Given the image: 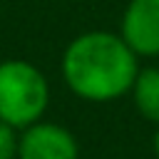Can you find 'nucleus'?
Here are the masks:
<instances>
[{
    "label": "nucleus",
    "instance_id": "f257e3e1",
    "mask_svg": "<svg viewBox=\"0 0 159 159\" xmlns=\"http://www.w3.org/2000/svg\"><path fill=\"white\" fill-rule=\"evenodd\" d=\"M60 70L75 97L104 104L129 94L139 72V57L127 47L119 32L89 30L67 42Z\"/></svg>",
    "mask_w": 159,
    "mask_h": 159
},
{
    "label": "nucleus",
    "instance_id": "f03ea898",
    "mask_svg": "<svg viewBox=\"0 0 159 159\" xmlns=\"http://www.w3.org/2000/svg\"><path fill=\"white\" fill-rule=\"evenodd\" d=\"M50 104V84L45 72L30 60L0 62V122L17 132L40 122Z\"/></svg>",
    "mask_w": 159,
    "mask_h": 159
},
{
    "label": "nucleus",
    "instance_id": "7ed1b4c3",
    "mask_svg": "<svg viewBox=\"0 0 159 159\" xmlns=\"http://www.w3.org/2000/svg\"><path fill=\"white\" fill-rule=\"evenodd\" d=\"M17 159H80V142L67 127L40 119L20 129Z\"/></svg>",
    "mask_w": 159,
    "mask_h": 159
},
{
    "label": "nucleus",
    "instance_id": "20e7f679",
    "mask_svg": "<svg viewBox=\"0 0 159 159\" xmlns=\"http://www.w3.org/2000/svg\"><path fill=\"white\" fill-rule=\"evenodd\" d=\"M119 37L137 57H159V0H129L119 20Z\"/></svg>",
    "mask_w": 159,
    "mask_h": 159
},
{
    "label": "nucleus",
    "instance_id": "39448f33",
    "mask_svg": "<svg viewBox=\"0 0 159 159\" xmlns=\"http://www.w3.org/2000/svg\"><path fill=\"white\" fill-rule=\"evenodd\" d=\"M129 94L134 109L147 122L159 127V67H139Z\"/></svg>",
    "mask_w": 159,
    "mask_h": 159
},
{
    "label": "nucleus",
    "instance_id": "423d86ee",
    "mask_svg": "<svg viewBox=\"0 0 159 159\" xmlns=\"http://www.w3.org/2000/svg\"><path fill=\"white\" fill-rule=\"evenodd\" d=\"M20 132L5 122H0V159H17Z\"/></svg>",
    "mask_w": 159,
    "mask_h": 159
},
{
    "label": "nucleus",
    "instance_id": "0eeeda50",
    "mask_svg": "<svg viewBox=\"0 0 159 159\" xmlns=\"http://www.w3.org/2000/svg\"><path fill=\"white\" fill-rule=\"evenodd\" d=\"M152 147H154V157L159 159V127H157V132H154V137H152Z\"/></svg>",
    "mask_w": 159,
    "mask_h": 159
}]
</instances>
